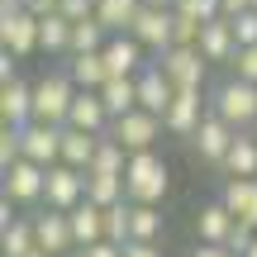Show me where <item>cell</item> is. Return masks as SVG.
Returning a JSON list of instances; mask_svg holds the SVG:
<instances>
[{
  "mask_svg": "<svg viewBox=\"0 0 257 257\" xmlns=\"http://www.w3.org/2000/svg\"><path fill=\"white\" fill-rule=\"evenodd\" d=\"M72 100H76V81L72 72L53 67L34 81V124H53V128H67V114H72Z\"/></svg>",
  "mask_w": 257,
  "mask_h": 257,
  "instance_id": "cell-1",
  "label": "cell"
},
{
  "mask_svg": "<svg viewBox=\"0 0 257 257\" xmlns=\"http://www.w3.org/2000/svg\"><path fill=\"white\" fill-rule=\"evenodd\" d=\"M210 114H214V119H224L233 134H243L248 124H257V86L238 81V76L219 81L210 91Z\"/></svg>",
  "mask_w": 257,
  "mask_h": 257,
  "instance_id": "cell-2",
  "label": "cell"
},
{
  "mask_svg": "<svg viewBox=\"0 0 257 257\" xmlns=\"http://www.w3.org/2000/svg\"><path fill=\"white\" fill-rule=\"evenodd\" d=\"M167 162L162 153H138L128 157V172H124V191H128V205H157L167 195Z\"/></svg>",
  "mask_w": 257,
  "mask_h": 257,
  "instance_id": "cell-3",
  "label": "cell"
},
{
  "mask_svg": "<svg viewBox=\"0 0 257 257\" xmlns=\"http://www.w3.org/2000/svg\"><path fill=\"white\" fill-rule=\"evenodd\" d=\"M0 43L15 62L38 48V19L24 10V0H0Z\"/></svg>",
  "mask_w": 257,
  "mask_h": 257,
  "instance_id": "cell-4",
  "label": "cell"
},
{
  "mask_svg": "<svg viewBox=\"0 0 257 257\" xmlns=\"http://www.w3.org/2000/svg\"><path fill=\"white\" fill-rule=\"evenodd\" d=\"M162 119L157 114H148V110H134V114H124V119H114L110 124V138L124 148L128 157H138V153H153V143H157V134H162Z\"/></svg>",
  "mask_w": 257,
  "mask_h": 257,
  "instance_id": "cell-5",
  "label": "cell"
},
{
  "mask_svg": "<svg viewBox=\"0 0 257 257\" xmlns=\"http://www.w3.org/2000/svg\"><path fill=\"white\" fill-rule=\"evenodd\" d=\"M157 67L167 72V81H172L176 91H200L210 62L200 57V48H167V53L157 57Z\"/></svg>",
  "mask_w": 257,
  "mask_h": 257,
  "instance_id": "cell-6",
  "label": "cell"
},
{
  "mask_svg": "<svg viewBox=\"0 0 257 257\" xmlns=\"http://www.w3.org/2000/svg\"><path fill=\"white\" fill-rule=\"evenodd\" d=\"M34 238H38V252H43V257H72V252H76L72 219H67L62 210H43V214H34Z\"/></svg>",
  "mask_w": 257,
  "mask_h": 257,
  "instance_id": "cell-7",
  "label": "cell"
},
{
  "mask_svg": "<svg viewBox=\"0 0 257 257\" xmlns=\"http://www.w3.org/2000/svg\"><path fill=\"white\" fill-rule=\"evenodd\" d=\"M172 29H176V10H148L134 19V29H128V38H134L138 48H153L157 57L172 48Z\"/></svg>",
  "mask_w": 257,
  "mask_h": 257,
  "instance_id": "cell-8",
  "label": "cell"
},
{
  "mask_svg": "<svg viewBox=\"0 0 257 257\" xmlns=\"http://www.w3.org/2000/svg\"><path fill=\"white\" fill-rule=\"evenodd\" d=\"M19 138H24V162L43 167V172H53V167L62 162V128L29 124V128H19Z\"/></svg>",
  "mask_w": 257,
  "mask_h": 257,
  "instance_id": "cell-9",
  "label": "cell"
},
{
  "mask_svg": "<svg viewBox=\"0 0 257 257\" xmlns=\"http://www.w3.org/2000/svg\"><path fill=\"white\" fill-rule=\"evenodd\" d=\"M48 210H62V214H72L76 205L86 200V172H72V167H62L57 162L53 172H48Z\"/></svg>",
  "mask_w": 257,
  "mask_h": 257,
  "instance_id": "cell-10",
  "label": "cell"
},
{
  "mask_svg": "<svg viewBox=\"0 0 257 257\" xmlns=\"http://www.w3.org/2000/svg\"><path fill=\"white\" fill-rule=\"evenodd\" d=\"M43 195H48V172L19 157V162L5 172V200H15V205H34V200H43Z\"/></svg>",
  "mask_w": 257,
  "mask_h": 257,
  "instance_id": "cell-11",
  "label": "cell"
},
{
  "mask_svg": "<svg viewBox=\"0 0 257 257\" xmlns=\"http://www.w3.org/2000/svg\"><path fill=\"white\" fill-rule=\"evenodd\" d=\"M172 100H176V86L167 81V72H162L157 62L143 67V72H138V110H148V114H157V119H167Z\"/></svg>",
  "mask_w": 257,
  "mask_h": 257,
  "instance_id": "cell-12",
  "label": "cell"
},
{
  "mask_svg": "<svg viewBox=\"0 0 257 257\" xmlns=\"http://www.w3.org/2000/svg\"><path fill=\"white\" fill-rule=\"evenodd\" d=\"M233 128L224 124V119H214V114H205V124L191 134V148L205 157V162H214V167H224V157H229V148H233Z\"/></svg>",
  "mask_w": 257,
  "mask_h": 257,
  "instance_id": "cell-13",
  "label": "cell"
},
{
  "mask_svg": "<svg viewBox=\"0 0 257 257\" xmlns=\"http://www.w3.org/2000/svg\"><path fill=\"white\" fill-rule=\"evenodd\" d=\"M219 205L238 224H252L257 229V176H229L224 191H219Z\"/></svg>",
  "mask_w": 257,
  "mask_h": 257,
  "instance_id": "cell-14",
  "label": "cell"
},
{
  "mask_svg": "<svg viewBox=\"0 0 257 257\" xmlns=\"http://www.w3.org/2000/svg\"><path fill=\"white\" fill-rule=\"evenodd\" d=\"M0 114H5V128H29L34 124V86L29 81L0 86Z\"/></svg>",
  "mask_w": 257,
  "mask_h": 257,
  "instance_id": "cell-15",
  "label": "cell"
},
{
  "mask_svg": "<svg viewBox=\"0 0 257 257\" xmlns=\"http://www.w3.org/2000/svg\"><path fill=\"white\" fill-rule=\"evenodd\" d=\"M172 134H186L191 138L195 128L205 124V100H200V91H176V100H172V110H167V119H162Z\"/></svg>",
  "mask_w": 257,
  "mask_h": 257,
  "instance_id": "cell-16",
  "label": "cell"
},
{
  "mask_svg": "<svg viewBox=\"0 0 257 257\" xmlns=\"http://www.w3.org/2000/svg\"><path fill=\"white\" fill-rule=\"evenodd\" d=\"M200 57H205V62H229L233 67L238 43H233V24H229V19H214V24L200 29Z\"/></svg>",
  "mask_w": 257,
  "mask_h": 257,
  "instance_id": "cell-17",
  "label": "cell"
},
{
  "mask_svg": "<svg viewBox=\"0 0 257 257\" xmlns=\"http://www.w3.org/2000/svg\"><path fill=\"white\" fill-rule=\"evenodd\" d=\"M72 238H76V252L81 248H95V243H105V210L100 205H91V200H81L72 214Z\"/></svg>",
  "mask_w": 257,
  "mask_h": 257,
  "instance_id": "cell-18",
  "label": "cell"
},
{
  "mask_svg": "<svg viewBox=\"0 0 257 257\" xmlns=\"http://www.w3.org/2000/svg\"><path fill=\"white\" fill-rule=\"evenodd\" d=\"M105 67H110V76H138L148 62H143V48L128 34H114L110 43H105Z\"/></svg>",
  "mask_w": 257,
  "mask_h": 257,
  "instance_id": "cell-19",
  "label": "cell"
},
{
  "mask_svg": "<svg viewBox=\"0 0 257 257\" xmlns=\"http://www.w3.org/2000/svg\"><path fill=\"white\" fill-rule=\"evenodd\" d=\"M233 224H238V219H233L219 200H214V205H200V214H195V238L224 248V243H229V233H233Z\"/></svg>",
  "mask_w": 257,
  "mask_h": 257,
  "instance_id": "cell-20",
  "label": "cell"
},
{
  "mask_svg": "<svg viewBox=\"0 0 257 257\" xmlns=\"http://www.w3.org/2000/svg\"><path fill=\"white\" fill-rule=\"evenodd\" d=\"M95 153H100V138H95V134L62 128V167H72V172H91Z\"/></svg>",
  "mask_w": 257,
  "mask_h": 257,
  "instance_id": "cell-21",
  "label": "cell"
},
{
  "mask_svg": "<svg viewBox=\"0 0 257 257\" xmlns=\"http://www.w3.org/2000/svg\"><path fill=\"white\" fill-rule=\"evenodd\" d=\"M105 110H110V119H124V114L138 110V76H110L100 91Z\"/></svg>",
  "mask_w": 257,
  "mask_h": 257,
  "instance_id": "cell-22",
  "label": "cell"
},
{
  "mask_svg": "<svg viewBox=\"0 0 257 257\" xmlns=\"http://www.w3.org/2000/svg\"><path fill=\"white\" fill-rule=\"evenodd\" d=\"M67 72H72L76 91H105V81H110L105 53H86V57H72V62H67Z\"/></svg>",
  "mask_w": 257,
  "mask_h": 257,
  "instance_id": "cell-23",
  "label": "cell"
},
{
  "mask_svg": "<svg viewBox=\"0 0 257 257\" xmlns=\"http://www.w3.org/2000/svg\"><path fill=\"white\" fill-rule=\"evenodd\" d=\"M143 15V0H100V10H95V19L105 24V34H128L134 29V19Z\"/></svg>",
  "mask_w": 257,
  "mask_h": 257,
  "instance_id": "cell-24",
  "label": "cell"
},
{
  "mask_svg": "<svg viewBox=\"0 0 257 257\" xmlns=\"http://www.w3.org/2000/svg\"><path fill=\"white\" fill-rule=\"evenodd\" d=\"M86 200L100 205V210H114V205H124V200H128L124 176H86Z\"/></svg>",
  "mask_w": 257,
  "mask_h": 257,
  "instance_id": "cell-25",
  "label": "cell"
},
{
  "mask_svg": "<svg viewBox=\"0 0 257 257\" xmlns=\"http://www.w3.org/2000/svg\"><path fill=\"white\" fill-rule=\"evenodd\" d=\"M0 252L5 257H34L38 252L34 219H19V224H10V229H0Z\"/></svg>",
  "mask_w": 257,
  "mask_h": 257,
  "instance_id": "cell-26",
  "label": "cell"
},
{
  "mask_svg": "<svg viewBox=\"0 0 257 257\" xmlns=\"http://www.w3.org/2000/svg\"><path fill=\"white\" fill-rule=\"evenodd\" d=\"M38 48L43 53H72V19H62V15L38 19Z\"/></svg>",
  "mask_w": 257,
  "mask_h": 257,
  "instance_id": "cell-27",
  "label": "cell"
},
{
  "mask_svg": "<svg viewBox=\"0 0 257 257\" xmlns=\"http://www.w3.org/2000/svg\"><path fill=\"white\" fill-rule=\"evenodd\" d=\"M224 172H229V176H257V138L252 134L233 138L229 157H224Z\"/></svg>",
  "mask_w": 257,
  "mask_h": 257,
  "instance_id": "cell-28",
  "label": "cell"
},
{
  "mask_svg": "<svg viewBox=\"0 0 257 257\" xmlns=\"http://www.w3.org/2000/svg\"><path fill=\"white\" fill-rule=\"evenodd\" d=\"M124 172H128V153L105 134L100 138V153H95V162H91V172H86V176H124Z\"/></svg>",
  "mask_w": 257,
  "mask_h": 257,
  "instance_id": "cell-29",
  "label": "cell"
},
{
  "mask_svg": "<svg viewBox=\"0 0 257 257\" xmlns=\"http://www.w3.org/2000/svg\"><path fill=\"white\" fill-rule=\"evenodd\" d=\"M110 34H105L100 19H86V24H72V57H86V53H105Z\"/></svg>",
  "mask_w": 257,
  "mask_h": 257,
  "instance_id": "cell-30",
  "label": "cell"
},
{
  "mask_svg": "<svg viewBox=\"0 0 257 257\" xmlns=\"http://www.w3.org/2000/svg\"><path fill=\"white\" fill-rule=\"evenodd\" d=\"M157 233H162V210L134 205V243H157Z\"/></svg>",
  "mask_w": 257,
  "mask_h": 257,
  "instance_id": "cell-31",
  "label": "cell"
},
{
  "mask_svg": "<svg viewBox=\"0 0 257 257\" xmlns=\"http://www.w3.org/2000/svg\"><path fill=\"white\" fill-rule=\"evenodd\" d=\"M176 15L195 19V24H214V19H224V5L219 0H176Z\"/></svg>",
  "mask_w": 257,
  "mask_h": 257,
  "instance_id": "cell-32",
  "label": "cell"
},
{
  "mask_svg": "<svg viewBox=\"0 0 257 257\" xmlns=\"http://www.w3.org/2000/svg\"><path fill=\"white\" fill-rule=\"evenodd\" d=\"M200 29H205V24H195V19L176 15V29H172V48H200Z\"/></svg>",
  "mask_w": 257,
  "mask_h": 257,
  "instance_id": "cell-33",
  "label": "cell"
},
{
  "mask_svg": "<svg viewBox=\"0 0 257 257\" xmlns=\"http://www.w3.org/2000/svg\"><path fill=\"white\" fill-rule=\"evenodd\" d=\"M229 24H233V43H238V48H257V10L229 19Z\"/></svg>",
  "mask_w": 257,
  "mask_h": 257,
  "instance_id": "cell-34",
  "label": "cell"
},
{
  "mask_svg": "<svg viewBox=\"0 0 257 257\" xmlns=\"http://www.w3.org/2000/svg\"><path fill=\"white\" fill-rule=\"evenodd\" d=\"M95 10H100V0H62L57 15L72 19V24H86V19H95Z\"/></svg>",
  "mask_w": 257,
  "mask_h": 257,
  "instance_id": "cell-35",
  "label": "cell"
},
{
  "mask_svg": "<svg viewBox=\"0 0 257 257\" xmlns=\"http://www.w3.org/2000/svg\"><path fill=\"white\" fill-rule=\"evenodd\" d=\"M252 243H257V229H252V224H233V233H229V243H224V248H229L233 257H248Z\"/></svg>",
  "mask_w": 257,
  "mask_h": 257,
  "instance_id": "cell-36",
  "label": "cell"
},
{
  "mask_svg": "<svg viewBox=\"0 0 257 257\" xmlns=\"http://www.w3.org/2000/svg\"><path fill=\"white\" fill-rule=\"evenodd\" d=\"M233 76L248 81V86H257V48H238V57H233Z\"/></svg>",
  "mask_w": 257,
  "mask_h": 257,
  "instance_id": "cell-37",
  "label": "cell"
},
{
  "mask_svg": "<svg viewBox=\"0 0 257 257\" xmlns=\"http://www.w3.org/2000/svg\"><path fill=\"white\" fill-rule=\"evenodd\" d=\"M72 257H124V248H114V243H95V248H81Z\"/></svg>",
  "mask_w": 257,
  "mask_h": 257,
  "instance_id": "cell-38",
  "label": "cell"
},
{
  "mask_svg": "<svg viewBox=\"0 0 257 257\" xmlns=\"http://www.w3.org/2000/svg\"><path fill=\"white\" fill-rule=\"evenodd\" d=\"M219 5H224V19H238L252 10V0H219Z\"/></svg>",
  "mask_w": 257,
  "mask_h": 257,
  "instance_id": "cell-39",
  "label": "cell"
},
{
  "mask_svg": "<svg viewBox=\"0 0 257 257\" xmlns=\"http://www.w3.org/2000/svg\"><path fill=\"white\" fill-rule=\"evenodd\" d=\"M124 257H162V252H157V243H128Z\"/></svg>",
  "mask_w": 257,
  "mask_h": 257,
  "instance_id": "cell-40",
  "label": "cell"
},
{
  "mask_svg": "<svg viewBox=\"0 0 257 257\" xmlns=\"http://www.w3.org/2000/svg\"><path fill=\"white\" fill-rule=\"evenodd\" d=\"M191 257H233V252H229V248H214V243H195Z\"/></svg>",
  "mask_w": 257,
  "mask_h": 257,
  "instance_id": "cell-41",
  "label": "cell"
},
{
  "mask_svg": "<svg viewBox=\"0 0 257 257\" xmlns=\"http://www.w3.org/2000/svg\"><path fill=\"white\" fill-rule=\"evenodd\" d=\"M148 10H176V0H143Z\"/></svg>",
  "mask_w": 257,
  "mask_h": 257,
  "instance_id": "cell-42",
  "label": "cell"
},
{
  "mask_svg": "<svg viewBox=\"0 0 257 257\" xmlns=\"http://www.w3.org/2000/svg\"><path fill=\"white\" fill-rule=\"evenodd\" d=\"M248 257H257V243H252V252H248Z\"/></svg>",
  "mask_w": 257,
  "mask_h": 257,
  "instance_id": "cell-43",
  "label": "cell"
},
{
  "mask_svg": "<svg viewBox=\"0 0 257 257\" xmlns=\"http://www.w3.org/2000/svg\"><path fill=\"white\" fill-rule=\"evenodd\" d=\"M252 10H257V0H252Z\"/></svg>",
  "mask_w": 257,
  "mask_h": 257,
  "instance_id": "cell-44",
  "label": "cell"
},
{
  "mask_svg": "<svg viewBox=\"0 0 257 257\" xmlns=\"http://www.w3.org/2000/svg\"><path fill=\"white\" fill-rule=\"evenodd\" d=\"M34 257H43V252H34Z\"/></svg>",
  "mask_w": 257,
  "mask_h": 257,
  "instance_id": "cell-45",
  "label": "cell"
}]
</instances>
